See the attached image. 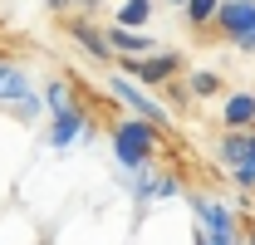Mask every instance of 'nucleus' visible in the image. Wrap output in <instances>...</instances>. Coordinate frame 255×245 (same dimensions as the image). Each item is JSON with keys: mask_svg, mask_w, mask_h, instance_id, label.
Masks as SVG:
<instances>
[{"mask_svg": "<svg viewBox=\"0 0 255 245\" xmlns=\"http://www.w3.org/2000/svg\"><path fill=\"white\" fill-rule=\"evenodd\" d=\"M74 89H79V84H74L69 74H49V84L39 89V98H44V108L54 113V108H69V103H74Z\"/></svg>", "mask_w": 255, "mask_h": 245, "instance_id": "4468645a", "label": "nucleus"}, {"mask_svg": "<svg viewBox=\"0 0 255 245\" xmlns=\"http://www.w3.org/2000/svg\"><path fill=\"white\" fill-rule=\"evenodd\" d=\"M241 231H246V241L255 245V221H251V216H246V226H241Z\"/></svg>", "mask_w": 255, "mask_h": 245, "instance_id": "aec40b11", "label": "nucleus"}, {"mask_svg": "<svg viewBox=\"0 0 255 245\" xmlns=\"http://www.w3.org/2000/svg\"><path fill=\"white\" fill-rule=\"evenodd\" d=\"M74 5H79V10H89V15H94L98 5H103V0H74Z\"/></svg>", "mask_w": 255, "mask_h": 245, "instance_id": "6ab92c4d", "label": "nucleus"}, {"mask_svg": "<svg viewBox=\"0 0 255 245\" xmlns=\"http://www.w3.org/2000/svg\"><path fill=\"white\" fill-rule=\"evenodd\" d=\"M211 39H226L231 49L255 54V0H226L211 25Z\"/></svg>", "mask_w": 255, "mask_h": 245, "instance_id": "20e7f679", "label": "nucleus"}, {"mask_svg": "<svg viewBox=\"0 0 255 245\" xmlns=\"http://www.w3.org/2000/svg\"><path fill=\"white\" fill-rule=\"evenodd\" d=\"M162 137H167V127H157V122H147V118H118L108 127V147H113V162L123 172L152 167L157 152H162Z\"/></svg>", "mask_w": 255, "mask_h": 245, "instance_id": "f257e3e1", "label": "nucleus"}, {"mask_svg": "<svg viewBox=\"0 0 255 245\" xmlns=\"http://www.w3.org/2000/svg\"><path fill=\"white\" fill-rule=\"evenodd\" d=\"M187 89H191V98H216L226 89V79L216 69H187Z\"/></svg>", "mask_w": 255, "mask_h": 245, "instance_id": "2eb2a0df", "label": "nucleus"}, {"mask_svg": "<svg viewBox=\"0 0 255 245\" xmlns=\"http://www.w3.org/2000/svg\"><path fill=\"white\" fill-rule=\"evenodd\" d=\"M84 137H94V118H89V108L74 98L69 108H54L49 113V127H44V142L64 152V147H74V142H84Z\"/></svg>", "mask_w": 255, "mask_h": 245, "instance_id": "423d86ee", "label": "nucleus"}, {"mask_svg": "<svg viewBox=\"0 0 255 245\" xmlns=\"http://www.w3.org/2000/svg\"><path fill=\"white\" fill-rule=\"evenodd\" d=\"M191 211H196V226H201V231H196V245H241V241H246L241 216L231 211L226 201L196 191V196H191Z\"/></svg>", "mask_w": 255, "mask_h": 245, "instance_id": "f03ea898", "label": "nucleus"}, {"mask_svg": "<svg viewBox=\"0 0 255 245\" xmlns=\"http://www.w3.org/2000/svg\"><path fill=\"white\" fill-rule=\"evenodd\" d=\"M118 74H128L142 89H167L172 79L187 74V59L177 49H157V54H137V59H118Z\"/></svg>", "mask_w": 255, "mask_h": 245, "instance_id": "7ed1b4c3", "label": "nucleus"}, {"mask_svg": "<svg viewBox=\"0 0 255 245\" xmlns=\"http://www.w3.org/2000/svg\"><path fill=\"white\" fill-rule=\"evenodd\" d=\"M167 5H177V10H182V5H187V0H167Z\"/></svg>", "mask_w": 255, "mask_h": 245, "instance_id": "412c9836", "label": "nucleus"}, {"mask_svg": "<svg viewBox=\"0 0 255 245\" xmlns=\"http://www.w3.org/2000/svg\"><path fill=\"white\" fill-rule=\"evenodd\" d=\"M255 157V127L251 132H221V142H216V162H221L226 172H236L241 162H251Z\"/></svg>", "mask_w": 255, "mask_h": 245, "instance_id": "9d476101", "label": "nucleus"}, {"mask_svg": "<svg viewBox=\"0 0 255 245\" xmlns=\"http://www.w3.org/2000/svg\"><path fill=\"white\" fill-rule=\"evenodd\" d=\"M241 245H251V241H241Z\"/></svg>", "mask_w": 255, "mask_h": 245, "instance_id": "4be33fe9", "label": "nucleus"}, {"mask_svg": "<svg viewBox=\"0 0 255 245\" xmlns=\"http://www.w3.org/2000/svg\"><path fill=\"white\" fill-rule=\"evenodd\" d=\"M108 44L113 59H137V54H157V39L147 30H128V25H108Z\"/></svg>", "mask_w": 255, "mask_h": 245, "instance_id": "1a4fd4ad", "label": "nucleus"}, {"mask_svg": "<svg viewBox=\"0 0 255 245\" xmlns=\"http://www.w3.org/2000/svg\"><path fill=\"white\" fill-rule=\"evenodd\" d=\"M221 127H226V132H251V127H255V93H251V89L226 93V103H221Z\"/></svg>", "mask_w": 255, "mask_h": 245, "instance_id": "6e6552de", "label": "nucleus"}, {"mask_svg": "<svg viewBox=\"0 0 255 245\" xmlns=\"http://www.w3.org/2000/svg\"><path fill=\"white\" fill-rule=\"evenodd\" d=\"M44 5H49L54 15H69V10H74V0H44Z\"/></svg>", "mask_w": 255, "mask_h": 245, "instance_id": "a211bd4d", "label": "nucleus"}, {"mask_svg": "<svg viewBox=\"0 0 255 245\" xmlns=\"http://www.w3.org/2000/svg\"><path fill=\"white\" fill-rule=\"evenodd\" d=\"M231 182H236V191H246V196H251V191H255V157H251V162H241V167L231 172Z\"/></svg>", "mask_w": 255, "mask_h": 245, "instance_id": "f3484780", "label": "nucleus"}, {"mask_svg": "<svg viewBox=\"0 0 255 245\" xmlns=\"http://www.w3.org/2000/svg\"><path fill=\"white\" fill-rule=\"evenodd\" d=\"M221 5H226V0H187V5H182V15H187L191 30L206 39V30H211V25H216V15H221Z\"/></svg>", "mask_w": 255, "mask_h": 245, "instance_id": "f8f14e48", "label": "nucleus"}, {"mask_svg": "<svg viewBox=\"0 0 255 245\" xmlns=\"http://www.w3.org/2000/svg\"><path fill=\"white\" fill-rule=\"evenodd\" d=\"M30 74L20 64H0V103H25L30 98Z\"/></svg>", "mask_w": 255, "mask_h": 245, "instance_id": "9b49d317", "label": "nucleus"}, {"mask_svg": "<svg viewBox=\"0 0 255 245\" xmlns=\"http://www.w3.org/2000/svg\"><path fill=\"white\" fill-rule=\"evenodd\" d=\"M108 93L123 103L132 118H147V122H157V127H167V132H172V113H167V103H157V98H152V89L132 84L128 74H108Z\"/></svg>", "mask_w": 255, "mask_h": 245, "instance_id": "39448f33", "label": "nucleus"}, {"mask_svg": "<svg viewBox=\"0 0 255 245\" xmlns=\"http://www.w3.org/2000/svg\"><path fill=\"white\" fill-rule=\"evenodd\" d=\"M113 25L147 30V25H152V0H118V10H113Z\"/></svg>", "mask_w": 255, "mask_h": 245, "instance_id": "ddd939ff", "label": "nucleus"}, {"mask_svg": "<svg viewBox=\"0 0 255 245\" xmlns=\"http://www.w3.org/2000/svg\"><path fill=\"white\" fill-rule=\"evenodd\" d=\"M182 191V182L167 172V177H152V191H147V201H167V196H177Z\"/></svg>", "mask_w": 255, "mask_h": 245, "instance_id": "dca6fc26", "label": "nucleus"}, {"mask_svg": "<svg viewBox=\"0 0 255 245\" xmlns=\"http://www.w3.org/2000/svg\"><path fill=\"white\" fill-rule=\"evenodd\" d=\"M64 34H69L94 64H118V59H113V44H108V30L94 25L89 15H69V20H64Z\"/></svg>", "mask_w": 255, "mask_h": 245, "instance_id": "0eeeda50", "label": "nucleus"}]
</instances>
